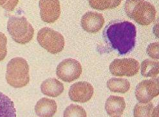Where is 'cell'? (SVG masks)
Segmentation results:
<instances>
[{
  "label": "cell",
  "mask_w": 159,
  "mask_h": 117,
  "mask_svg": "<svg viewBox=\"0 0 159 117\" xmlns=\"http://www.w3.org/2000/svg\"><path fill=\"white\" fill-rule=\"evenodd\" d=\"M102 35L106 44L120 56L129 53L135 48L137 30L131 22L113 20L105 27Z\"/></svg>",
  "instance_id": "6da1fadb"
},
{
  "label": "cell",
  "mask_w": 159,
  "mask_h": 117,
  "mask_svg": "<svg viewBox=\"0 0 159 117\" xmlns=\"http://www.w3.org/2000/svg\"><path fill=\"white\" fill-rule=\"evenodd\" d=\"M6 80L11 86L19 88L27 85L30 81L29 66L24 58L16 57L8 63Z\"/></svg>",
  "instance_id": "7a4b0ae2"
},
{
  "label": "cell",
  "mask_w": 159,
  "mask_h": 117,
  "mask_svg": "<svg viewBox=\"0 0 159 117\" xmlns=\"http://www.w3.org/2000/svg\"><path fill=\"white\" fill-rule=\"evenodd\" d=\"M125 9L130 19L140 25L148 26L155 19L156 9L152 4L146 1H127Z\"/></svg>",
  "instance_id": "3957f363"
},
{
  "label": "cell",
  "mask_w": 159,
  "mask_h": 117,
  "mask_svg": "<svg viewBox=\"0 0 159 117\" xmlns=\"http://www.w3.org/2000/svg\"><path fill=\"white\" fill-rule=\"evenodd\" d=\"M7 30L12 39L20 44L29 42L34 35L32 26L25 17H11L7 23Z\"/></svg>",
  "instance_id": "277c9868"
},
{
  "label": "cell",
  "mask_w": 159,
  "mask_h": 117,
  "mask_svg": "<svg viewBox=\"0 0 159 117\" xmlns=\"http://www.w3.org/2000/svg\"><path fill=\"white\" fill-rule=\"evenodd\" d=\"M37 40L40 46L52 54H57L64 49L65 39L60 33L48 27L40 30Z\"/></svg>",
  "instance_id": "5b68a950"
},
{
  "label": "cell",
  "mask_w": 159,
  "mask_h": 117,
  "mask_svg": "<svg viewBox=\"0 0 159 117\" xmlns=\"http://www.w3.org/2000/svg\"><path fill=\"white\" fill-rule=\"evenodd\" d=\"M82 71L80 63L75 59L68 58L62 61L58 65L56 74L63 81L71 83L80 77Z\"/></svg>",
  "instance_id": "8992f818"
},
{
  "label": "cell",
  "mask_w": 159,
  "mask_h": 117,
  "mask_svg": "<svg viewBox=\"0 0 159 117\" xmlns=\"http://www.w3.org/2000/svg\"><path fill=\"white\" fill-rule=\"evenodd\" d=\"M139 61L134 58L114 60L110 65V71L115 76L131 77L139 71Z\"/></svg>",
  "instance_id": "52a82bcc"
},
{
  "label": "cell",
  "mask_w": 159,
  "mask_h": 117,
  "mask_svg": "<svg viewBox=\"0 0 159 117\" xmlns=\"http://www.w3.org/2000/svg\"><path fill=\"white\" fill-rule=\"evenodd\" d=\"M158 78L146 79L139 83L135 89V97L140 103H148L159 94Z\"/></svg>",
  "instance_id": "ba28073f"
},
{
  "label": "cell",
  "mask_w": 159,
  "mask_h": 117,
  "mask_svg": "<svg viewBox=\"0 0 159 117\" xmlns=\"http://www.w3.org/2000/svg\"><path fill=\"white\" fill-rule=\"evenodd\" d=\"M93 95V87L88 82L80 81L73 84L70 88L68 95L72 101L84 103L89 101Z\"/></svg>",
  "instance_id": "9c48e42d"
},
{
  "label": "cell",
  "mask_w": 159,
  "mask_h": 117,
  "mask_svg": "<svg viewBox=\"0 0 159 117\" xmlns=\"http://www.w3.org/2000/svg\"><path fill=\"white\" fill-rule=\"evenodd\" d=\"M40 15L41 19L45 23L56 22L61 14L59 1H39Z\"/></svg>",
  "instance_id": "30bf717a"
},
{
  "label": "cell",
  "mask_w": 159,
  "mask_h": 117,
  "mask_svg": "<svg viewBox=\"0 0 159 117\" xmlns=\"http://www.w3.org/2000/svg\"><path fill=\"white\" fill-rule=\"evenodd\" d=\"M81 26L88 33H95L101 30L104 24V19L101 14L95 12H88L81 19Z\"/></svg>",
  "instance_id": "8fae6325"
},
{
  "label": "cell",
  "mask_w": 159,
  "mask_h": 117,
  "mask_svg": "<svg viewBox=\"0 0 159 117\" xmlns=\"http://www.w3.org/2000/svg\"><path fill=\"white\" fill-rule=\"evenodd\" d=\"M126 103L124 98L111 95L106 101L105 110L108 115L112 117L120 116L125 110Z\"/></svg>",
  "instance_id": "7c38bea8"
},
{
  "label": "cell",
  "mask_w": 159,
  "mask_h": 117,
  "mask_svg": "<svg viewBox=\"0 0 159 117\" xmlns=\"http://www.w3.org/2000/svg\"><path fill=\"white\" fill-rule=\"evenodd\" d=\"M57 106L54 100L41 98L35 106V112L40 117H52L57 112Z\"/></svg>",
  "instance_id": "4fadbf2b"
},
{
  "label": "cell",
  "mask_w": 159,
  "mask_h": 117,
  "mask_svg": "<svg viewBox=\"0 0 159 117\" xmlns=\"http://www.w3.org/2000/svg\"><path fill=\"white\" fill-rule=\"evenodd\" d=\"M41 92L47 96L57 97L64 91V85L56 78H48L41 85Z\"/></svg>",
  "instance_id": "5bb4252c"
},
{
  "label": "cell",
  "mask_w": 159,
  "mask_h": 117,
  "mask_svg": "<svg viewBox=\"0 0 159 117\" xmlns=\"http://www.w3.org/2000/svg\"><path fill=\"white\" fill-rule=\"evenodd\" d=\"M0 117H16L14 104L11 98L0 92Z\"/></svg>",
  "instance_id": "9a60e30c"
},
{
  "label": "cell",
  "mask_w": 159,
  "mask_h": 117,
  "mask_svg": "<svg viewBox=\"0 0 159 117\" xmlns=\"http://www.w3.org/2000/svg\"><path fill=\"white\" fill-rule=\"evenodd\" d=\"M107 86L111 92L125 94L129 91L130 83L129 81L120 77H113L107 82Z\"/></svg>",
  "instance_id": "2e32d148"
},
{
  "label": "cell",
  "mask_w": 159,
  "mask_h": 117,
  "mask_svg": "<svg viewBox=\"0 0 159 117\" xmlns=\"http://www.w3.org/2000/svg\"><path fill=\"white\" fill-rule=\"evenodd\" d=\"M158 61L145 60L141 64V74L144 77H155L159 73Z\"/></svg>",
  "instance_id": "e0dca14e"
},
{
  "label": "cell",
  "mask_w": 159,
  "mask_h": 117,
  "mask_svg": "<svg viewBox=\"0 0 159 117\" xmlns=\"http://www.w3.org/2000/svg\"><path fill=\"white\" fill-rule=\"evenodd\" d=\"M153 104L152 102L148 103H137L134 111V117H152Z\"/></svg>",
  "instance_id": "ac0fdd59"
},
{
  "label": "cell",
  "mask_w": 159,
  "mask_h": 117,
  "mask_svg": "<svg viewBox=\"0 0 159 117\" xmlns=\"http://www.w3.org/2000/svg\"><path fill=\"white\" fill-rule=\"evenodd\" d=\"M63 117H87V114L82 106L71 104L65 109Z\"/></svg>",
  "instance_id": "d6986e66"
},
{
  "label": "cell",
  "mask_w": 159,
  "mask_h": 117,
  "mask_svg": "<svg viewBox=\"0 0 159 117\" xmlns=\"http://www.w3.org/2000/svg\"><path fill=\"white\" fill-rule=\"evenodd\" d=\"M120 3L121 1H89V4L92 8L99 10L116 7Z\"/></svg>",
  "instance_id": "ffe728a7"
},
{
  "label": "cell",
  "mask_w": 159,
  "mask_h": 117,
  "mask_svg": "<svg viewBox=\"0 0 159 117\" xmlns=\"http://www.w3.org/2000/svg\"><path fill=\"white\" fill-rule=\"evenodd\" d=\"M7 38L5 35L0 32V61H3L7 54Z\"/></svg>",
  "instance_id": "44dd1931"
},
{
  "label": "cell",
  "mask_w": 159,
  "mask_h": 117,
  "mask_svg": "<svg viewBox=\"0 0 159 117\" xmlns=\"http://www.w3.org/2000/svg\"><path fill=\"white\" fill-rule=\"evenodd\" d=\"M158 42H154L150 44L147 48L148 55L153 59H158Z\"/></svg>",
  "instance_id": "7402d4cb"
},
{
  "label": "cell",
  "mask_w": 159,
  "mask_h": 117,
  "mask_svg": "<svg viewBox=\"0 0 159 117\" xmlns=\"http://www.w3.org/2000/svg\"><path fill=\"white\" fill-rule=\"evenodd\" d=\"M158 106H157L153 110V111L152 113V117H158Z\"/></svg>",
  "instance_id": "603a6c76"
},
{
  "label": "cell",
  "mask_w": 159,
  "mask_h": 117,
  "mask_svg": "<svg viewBox=\"0 0 159 117\" xmlns=\"http://www.w3.org/2000/svg\"><path fill=\"white\" fill-rule=\"evenodd\" d=\"M116 117H120V116H116Z\"/></svg>",
  "instance_id": "cb8c5ba5"
}]
</instances>
